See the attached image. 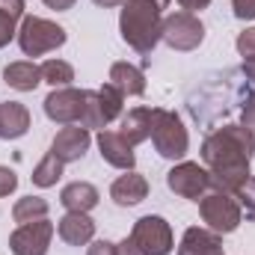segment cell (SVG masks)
<instances>
[{
	"instance_id": "1",
	"label": "cell",
	"mask_w": 255,
	"mask_h": 255,
	"mask_svg": "<svg viewBox=\"0 0 255 255\" xmlns=\"http://www.w3.org/2000/svg\"><path fill=\"white\" fill-rule=\"evenodd\" d=\"M255 151V130L247 125H223L202 142V160L211 166V187L226 193L241 190L250 178V160Z\"/></svg>"
},
{
	"instance_id": "2",
	"label": "cell",
	"mask_w": 255,
	"mask_h": 255,
	"mask_svg": "<svg viewBox=\"0 0 255 255\" xmlns=\"http://www.w3.org/2000/svg\"><path fill=\"white\" fill-rule=\"evenodd\" d=\"M160 27H163V18L154 0H125L122 3L119 30H122V39L136 54H151V48L160 42Z\"/></svg>"
},
{
	"instance_id": "3",
	"label": "cell",
	"mask_w": 255,
	"mask_h": 255,
	"mask_svg": "<svg viewBox=\"0 0 255 255\" xmlns=\"http://www.w3.org/2000/svg\"><path fill=\"white\" fill-rule=\"evenodd\" d=\"M151 139H154L157 154L169 157V160L184 157L190 148V136H187L181 116L172 110H163V107H151Z\"/></svg>"
},
{
	"instance_id": "4",
	"label": "cell",
	"mask_w": 255,
	"mask_h": 255,
	"mask_svg": "<svg viewBox=\"0 0 255 255\" xmlns=\"http://www.w3.org/2000/svg\"><path fill=\"white\" fill-rule=\"evenodd\" d=\"M199 211H202V220L208 223V229L217 232V235L235 232V229L241 226V220H244L241 202H238L232 193L217 190V187H211V190L199 199Z\"/></svg>"
},
{
	"instance_id": "5",
	"label": "cell",
	"mask_w": 255,
	"mask_h": 255,
	"mask_svg": "<svg viewBox=\"0 0 255 255\" xmlns=\"http://www.w3.org/2000/svg\"><path fill=\"white\" fill-rule=\"evenodd\" d=\"M18 45L27 57H42L48 51H57L60 45H65V30L54 21L45 18H24L18 27Z\"/></svg>"
},
{
	"instance_id": "6",
	"label": "cell",
	"mask_w": 255,
	"mask_h": 255,
	"mask_svg": "<svg viewBox=\"0 0 255 255\" xmlns=\"http://www.w3.org/2000/svg\"><path fill=\"white\" fill-rule=\"evenodd\" d=\"M160 39L172 51H196L205 39V27L193 12H172L169 18H163Z\"/></svg>"
},
{
	"instance_id": "7",
	"label": "cell",
	"mask_w": 255,
	"mask_h": 255,
	"mask_svg": "<svg viewBox=\"0 0 255 255\" xmlns=\"http://www.w3.org/2000/svg\"><path fill=\"white\" fill-rule=\"evenodd\" d=\"M130 241L145 255H169L172 253V229L163 217H139L133 223Z\"/></svg>"
},
{
	"instance_id": "8",
	"label": "cell",
	"mask_w": 255,
	"mask_h": 255,
	"mask_svg": "<svg viewBox=\"0 0 255 255\" xmlns=\"http://www.w3.org/2000/svg\"><path fill=\"white\" fill-rule=\"evenodd\" d=\"M83 107H86V89H71L60 86L45 98V113L51 122L60 125H80L83 119Z\"/></svg>"
},
{
	"instance_id": "9",
	"label": "cell",
	"mask_w": 255,
	"mask_h": 255,
	"mask_svg": "<svg viewBox=\"0 0 255 255\" xmlns=\"http://www.w3.org/2000/svg\"><path fill=\"white\" fill-rule=\"evenodd\" d=\"M166 184H169V190L175 193V196H184V199H196L199 202L205 193L211 190V172L202 169L199 163L184 160V163H178V166H172L166 172Z\"/></svg>"
},
{
	"instance_id": "10",
	"label": "cell",
	"mask_w": 255,
	"mask_h": 255,
	"mask_svg": "<svg viewBox=\"0 0 255 255\" xmlns=\"http://www.w3.org/2000/svg\"><path fill=\"white\" fill-rule=\"evenodd\" d=\"M51 238H54V223H48V220L27 223V226H18L12 232L9 250L15 255H48Z\"/></svg>"
},
{
	"instance_id": "11",
	"label": "cell",
	"mask_w": 255,
	"mask_h": 255,
	"mask_svg": "<svg viewBox=\"0 0 255 255\" xmlns=\"http://www.w3.org/2000/svg\"><path fill=\"white\" fill-rule=\"evenodd\" d=\"M89 142H92V136H89V130H86V128L68 125V128H63V130L54 136L51 151H54L63 163H74V160H80V157L86 154Z\"/></svg>"
},
{
	"instance_id": "12",
	"label": "cell",
	"mask_w": 255,
	"mask_h": 255,
	"mask_svg": "<svg viewBox=\"0 0 255 255\" xmlns=\"http://www.w3.org/2000/svg\"><path fill=\"white\" fill-rule=\"evenodd\" d=\"M98 148H101V157L116 169H133V163H136L133 145L119 130H101L98 133Z\"/></svg>"
},
{
	"instance_id": "13",
	"label": "cell",
	"mask_w": 255,
	"mask_h": 255,
	"mask_svg": "<svg viewBox=\"0 0 255 255\" xmlns=\"http://www.w3.org/2000/svg\"><path fill=\"white\" fill-rule=\"evenodd\" d=\"M57 235L63 238L68 247H83L95 238V223L89 220V214H80V211H68L60 226H57Z\"/></svg>"
},
{
	"instance_id": "14",
	"label": "cell",
	"mask_w": 255,
	"mask_h": 255,
	"mask_svg": "<svg viewBox=\"0 0 255 255\" xmlns=\"http://www.w3.org/2000/svg\"><path fill=\"white\" fill-rule=\"evenodd\" d=\"M178 255H223V241H220L217 232L193 226V229L184 232V238H181Z\"/></svg>"
},
{
	"instance_id": "15",
	"label": "cell",
	"mask_w": 255,
	"mask_h": 255,
	"mask_svg": "<svg viewBox=\"0 0 255 255\" xmlns=\"http://www.w3.org/2000/svg\"><path fill=\"white\" fill-rule=\"evenodd\" d=\"M110 196H113V202H116V205H122V208L139 205V202L148 196V181H145L139 172L128 169V175H122V178H116V181H113Z\"/></svg>"
},
{
	"instance_id": "16",
	"label": "cell",
	"mask_w": 255,
	"mask_h": 255,
	"mask_svg": "<svg viewBox=\"0 0 255 255\" xmlns=\"http://www.w3.org/2000/svg\"><path fill=\"white\" fill-rule=\"evenodd\" d=\"M30 130V110L18 101L0 104V139H18Z\"/></svg>"
},
{
	"instance_id": "17",
	"label": "cell",
	"mask_w": 255,
	"mask_h": 255,
	"mask_svg": "<svg viewBox=\"0 0 255 255\" xmlns=\"http://www.w3.org/2000/svg\"><path fill=\"white\" fill-rule=\"evenodd\" d=\"M98 190L89 184V181H71L65 184L60 193V202H63L68 211H80V214H89L95 205H98Z\"/></svg>"
},
{
	"instance_id": "18",
	"label": "cell",
	"mask_w": 255,
	"mask_h": 255,
	"mask_svg": "<svg viewBox=\"0 0 255 255\" xmlns=\"http://www.w3.org/2000/svg\"><path fill=\"white\" fill-rule=\"evenodd\" d=\"M119 133L125 136L130 145L145 142L151 136V107H133V110H128L125 116H122V130Z\"/></svg>"
},
{
	"instance_id": "19",
	"label": "cell",
	"mask_w": 255,
	"mask_h": 255,
	"mask_svg": "<svg viewBox=\"0 0 255 255\" xmlns=\"http://www.w3.org/2000/svg\"><path fill=\"white\" fill-rule=\"evenodd\" d=\"M110 83L122 92V95H142L145 92V77L136 65L130 63H113L110 65Z\"/></svg>"
},
{
	"instance_id": "20",
	"label": "cell",
	"mask_w": 255,
	"mask_h": 255,
	"mask_svg": "<svg viewBox=\"0 0 255 255\" xmlns=\"http://www.w3.org/2000/svg\"><path fill=\"white\" fill-rule=\"evenodd\" d=\"M3 80H6L12 89H18V92H33V89L42 83V68H39L36 63H27V60H21V63L6 65V71H3Z\"/></svg>"
},
{
	"instance_id": "21",
	"label": "cell",
	"mask_w": 255,
	"mask_h": 255,
	"mask_svg": "<svg viewBox=\"0 0 255 255\" xmlns=\"http://www.w3.org/2000/svg\"><path fill=\"white\" fill-rule=\"evenodd\" d=\"M12 220H15L18 226L48 220V202L39 199V196H24V199L15 202V208H12Z\"/></svg>"
},
{
	"instance_id": "22",
	"label": "cell",
	"mask_w": 255,
	"mask_h": 255,
	"mask_svg": "<svg viewBox=\"0 0 255 255\" xmlns=\"http://www.w3.org/2000/svg\"><path fill=\"white\" fill-rule=\"evenodd\" d=\"M60 175H63V160H60L54 151H48V154L39 160V166L33 169V184H36V187H54V184L60 181Z\"/></svg>"
},
{
	"instance_id": "23",
	"label": "cell",
	"mask_w": 255,
	"mask_h": 255,
	"mask_svg": "<svg viewBox=\"0 0 255 255\" xmlns=\"http://www.w3.org/2000/svg\"><path fill=\"white\" fill-rule=\"evenodd\" d=\"M39 68H42V80L51 83L54 89L68 86V83L74 80V68H71L68 63H63V60H45Z\"/></svg>"
},
{
	"instance_id": "24",
	"label": "cell",
	"mask_w": 255,
	"mask_h": 255,
	"mask_svg": "<svg viewBox=\"0 0 255 255\" xmlns=\"http://www.w3.org/2000/svg\"><path fill=\"white\" fill-rule=\"evenodd\" d=\"M98 101H101V113H104L107 122H113V119L122 116V101H125V95H122L113 83H104V86L98 89Z\"/></svg>"
},
{
	"instance_id": "25",
	"label": "cell",
	"mask_w": 255,
	"mask_h": 255,
	"mask_svg": "<svg viewBox=\"0 0 255 255\" xmlns=\"http://www.w3.org/2000/svg\"><path fill=\"white\" fill-rule=\"evenodd\" d=\"M107 119L101 113V101H98V92H89L86 89V107H83V119H80V128H104Z\"/></svg>"
},
{
	"instance_id": "26",
	"label": "cell",
	"mask_w": 255,
	"mask_h": 255,
	"mask_svg": "<svg viewBox=\"0 0 255 255\" xmlns=\"http://www.w3.org/2000/svg\"><path fill=\"white\" fill-rule=\"evenodd\" d=\"M15 24H18V15H12L9 9L0 6V48L9 45V42L18 36V27H15Z\"/></svg>"
},
{
	"instance_id": "27",
	"label": "cell",
	"mask_w": 255,
	"mask_h": 255,
	"mask_svg": "<svg viewBox=\"0 0 255 255\" xmlns=\"http://www.w3.org/2000/svg\"><path fill=\"white\" fill-rule=\"evenodd\" d=\"M238 54L247 57V60H255V27L253 30H244L238 36Z\"/></svg>"
},
{
	"instance_id": "28",
	"label": "cell",
	"mask_w": 255,
	"mask_h": 255,
	"mask_svg": "<svg viewBox=\"0 0 255 255\" xmlns=\"http://www.w3.org/2000/svg\"><path fill=\"white\" fill-rule=\"evenodd\" d=\"M232 9H235V18H241V21L255 18V0H232Z\"/></svg>"
},
{
	"instance_id": "29",
	"label": "cell",
	"mask_w": 255,
	"mask_h": 255,
	"mask_svg": "<svg viewBox=\"0 0 255 255\" xmlns=\"http://www.w3.org/2000/svg\"><path fill=\"white\" fill-rule=\"evenodd\" d=\"M15 187H18V175L9 166H0V196H9Z\"/></svg>"
},
{
	"instance_id": "30",
	"label": "cell",
	"mask_w": 255,
	"mask_h": 255,
	"mask_svg": "<svg viewBox=\"0 0 255 255\" xmlns=\"http://www.w3.org/2000/svg\"><path fill=\"white\" fill-rule=\"evenodd\" d=\"M89 255H116V244H110V241H95V244L89 247Z\"/></svg>"
},
{
	"instance_id": "31",
	"label": "cell",
	"mask_w": 255,
	"mask_h": 255,
	"mask_svg": "<svg viewBox=\"0 0 255 255\" xmlns=\"http://www.w3.org/2000/svg\"><path fill=\"white\" fill-rule=\"evenodd\" d=\"M116 255H145V253H142V250H139L130 238H125L122 244H116Z\"/></svg>"
},
{
	"instance_id": "32",
	"label": "cell",
	"mask_w": 255,
	"mask_h": 255,
	"mask_svg": "<svg viewBox=\"0 0 255 255\" xmlns=\"http://www.w3.org/2000/svg\"><path fill=\"white\" fill-rule=\"evenodd\" d=\"M178 3H181L184 12H199V9H205L211 0H178Z\"/></svg>"
},
{
	"instance_id": "33",
	"label": "cell",
	"mask_w": 255,
	"mask_h": 255,
	"mask_svg": "<svg viewBox=\"0 0 255 255\" xmlns=\"http://www.w3.org/2000/svg\"><path fill=\"white\" fill-rule=\"evenodd\" d=\"M45 6H51V9H57V12H65V9L74 6V0H45Z\"/></svg>"
},
{
	"instance_id": "34",
	"label": "cell",
	"mask_w": 255,
	"mask_h": 255,
	"mask_svg": "<svg viewBox=\"0 0 255 255\" xmlns=\"http://www.w3.org/2000/svg\"><path fill=\"white\" fill-rule=\"evenodd\" d=\"M95 6H104V9H113V6H122L125 0H92Z\"/></svg>"
},
{
	"instance_id": "35",
	"label": "cell",
	"mask_w": 255,
	"mask_h": 255,
	"mask_svg": "<svg viewBox=\"0 0 255 255\" xmlns=\"http://www.w3.org/2000/svg\"><path fill=\"white\" fill-rule=\"evenodd\" d=\"M154 3H157L160 9H163V6H169V0H154Z\"/></svg>"
}]
</instances>
